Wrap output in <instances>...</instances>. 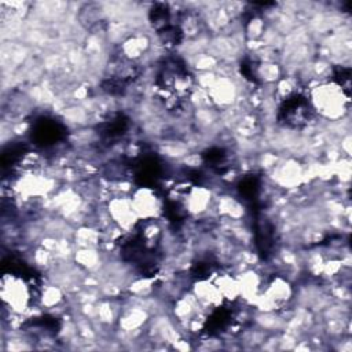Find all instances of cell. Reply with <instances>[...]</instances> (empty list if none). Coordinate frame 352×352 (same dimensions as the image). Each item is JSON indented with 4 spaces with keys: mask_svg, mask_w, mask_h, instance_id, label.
<instances>
[{
    "mask_svg": "<svg viewBox=\"0 0 352 352\" xmlns=\"http://www.w3.org/2000/svg\"><path fill=\"white\" fill-rule=\"evenodd\" d=\"M348 89L333 78L316 82L308 88V106L319 120L327 124L346 121L351 109Z\"/></svg>",
    "mask_w": 352,
    "mask_h": 352,
    "instance_id": "obj_1",
    "label": "cell"
},
{
    "mask_svg": "<svg viewBox=\"0 0 352 352\" xmlns=\"http://www.w3.org/2000/svg\"><path fill=\"white\" fill-rule=\"evenodd\" d=\"M131 201L140 221L161 220L164 214V201L153 187H135L131 192Z\"/></svg>",
    "mask_w": 352,
    "mask_h": 352,
    "instance_id": "obj_4",
    "label": "cell"
},
{
    "mask_svg": "<svg viewBox=\"0 0 352 352\" xmlns=\"http://www.w3.org/2000/svg\"><path fill=\"white\" fill-rule=\"evenodd\" d=\"M104 205L111 223L124 234L131 235L138 231L142 221L132 205L131 195H113Z\"/></svg>",
    "mask_w": 352,
    "mask_h": 352,
    "instance_id": "obj_3",
    "label": "cell"
},
{
    "mask_svg": "<svg viewBox=\"0 0 352 352\" xmlns=\"http://www.w3.org/2000/svg\"><path fill=\"white\" fill-rule=\"evenodd\" d=\"M1 296L4 308L8 309L11 314L26 315L32 311V296L33 292L30 286L23 280L12 274H4L1 278Z\"/></svg>",
    "mask_w": 352,
    "mask_h": 352,
    "instance_id": "obj_2",
    "label": "cell"
},
{
    "mask_svg": "<svg viewBox=\"0 0 352 352\" xmlns=\"http://www.w3.org/2000/svg\"><path fill=\"white\" fill-rule=\"evenodd\" d=\"M153 50L151 38L147 33L135 30L132 32L118 47V55L124 59L139 65L144 58L148 56Z\"/></svg>",
    "mask_w": 352,
    "mask_h": 352,
    "instance_id": "obj_5",
    "label": "cell"
}]
</instances>
